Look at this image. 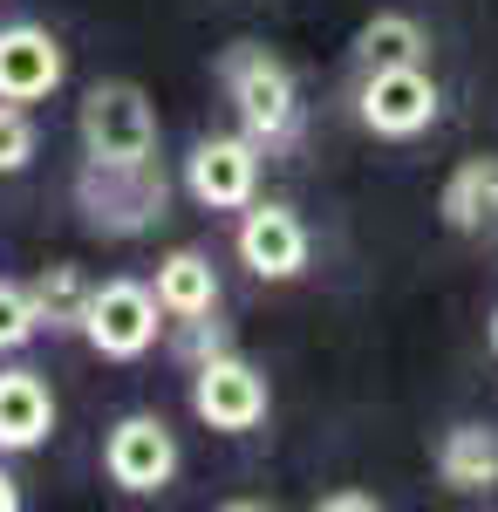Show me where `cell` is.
Masks as SVG:
<instances>
[{"label": "cell", "mask_w": 498, "mask_h": 512, "mask_svg": "<svg viewBox=\"0 0 498 512\" xmlns=\"http://www.w3.org/2000/svg\"><path fill=\"white\" fill-rule=\"evenodd\" d=\"M485 335H492V355H498V308H492V321H485Z\"/></svg>", "instance_id": "7402d4cb"}, {"label": "cell", "mask_w": 498, "mask_h": 512, "mask_svg": "<svg viewBox=\"0 0 498 512\" xmlns=\"http://www.w3.org/2000/svg\"><path fill=\"white\" fill-rule=\"evenodd\" d=\"M260 164H267V151L246 130H205L185 158V192L205 212H246L260 198Z\"/></svg>", "instance_id": "52a82bcc"}, {"label": "cell", "mask_w": 498, "mask_h": 512, "mask_svg": "<svg viewBox=\"0 0 498 512\" xmlns=\"http://www.w3.org/2000/svg\"><path fill=\"white\" fill-rule=\"evenodd\" d=\"M55 437V390L41 369H0V451H41Z\"/></svg>", "instance_id": "8fae6325"}, {"label": "cell", "mask_w": 498, "mask_h": 512, "mask_svg": "<svg viewBox=\"0 0 498 512\" xmlns=\"http://www.w3.org/2000/svg\"><path fill=\"white\" fill-rule=\"evenodd\" d=\"M62 82H69V55L41 21L0 28V96L7 103H48Z\"/></svg>", "instance_id": "30bf717a"}, {"label": "cell", "mask_w": 498, "mask_h": 512, "mask_svg": "<svg viewBox=\"0 0 498 512\" xmlns=\"http://www.w3.org/2000/svg\"><path fill=\"white\" fill-rule=\"evenodd\" d=\"M232 253H239V267L253 280H301L307 260H314V233H307V219L287 198H253L239 212Z\"/></svg>", "instance_id": "9c48e42d"}, {"label": "cell", "mask_w": 498, "mask_h": 512, "mask_svg": "<svg viewBox=\"0 0 498 512\" xmlns=\"http://www.w3.org/2000/svg\"><path fill=\"white\" fill-rule=\"evenodd\" d=\"M89 294H96V280L82 274L76 260H55V267H41V274H35V308H41V328H48V335H82Z\"/></svg>", "instance_id": "2e32d148"}, {"label": "cell", "mask_w": 498, "mask_h": 512, "mask_svg": "<svg viewBox=\"0 0 498 512\" xmlns=\"http://www.w3.org/2000/svg\"><path fill=\"white\" fill-rule=\"evenodd\" d=\"M178 465H185L178 431H171L157 410H130V417H116L110 437H103V478H110L116 492H130V499L164 492V485L178 478Z\"/></svg>", "instance_id": "5b68a950"}, {"label": "cell", "mask_w": 498, "mask_h": 512, "mask_svg": "<svg viewBox=\"0 0 498 512\" xmlns=\"http://www.w3.org/2000/svg\"><path fill=\"white\" fill-rule=\"evenodd\" d=\"M376 506H383L376 492H328L321 499V512H376Z\"/></svg>", "instance_id": "ffe728a7"}, {"label": "cell", "mask_w": 498, "mask_h": 512, "mask_svg": "<svg viewBox=\"0 0 498 512\" xmlns=\"http://www.w3.org/2000/svg\"><path fill=\"white\" fill-rule=\"evenodd\" d=\"M410 62H430V28L403 7H383L355 28V69H410Z\"/></svg>", "instance_id": "5bb4252c"}, {"label": "cell", "mask_w": 498, "mask_h": 512, "mask_svg": "<svg viewBox=\"0 0 498 512\" xmlns=\"http://www.w3.org/2000/svg\"><path fill=\"white\" fill-rule=\"evenodd\" d=\"M41 335V308H35V287H21V280H0V355L28 349Z\"/></svg>", "instance_id": "e0dca14e"}, {"label": "cell", "mask_w": 498, "mask_h": 512, "mask_svg": "<svg viewBox=\"0 0 498 512\" xmlns=\"http://www.w3.org/2000/svg\"><path fill=\"white\" fill-rule=\"evenodd\" d=\"M219 82H226V103L239 117V130L260 151H294L301 144V82H294V69L273 48L232 41L219 55Z\"/></svg>", "instance_id": "6da1fadb"}, {"label": "cell", "mask_w": 498, "mask_h": 512, "mask_svg": "<svg viewBox=\"0 0 498 512\" xmlns=\"http://www.w3.org/2000/svg\"><path fill=\"white\" fill-rule=\"evenodd\" d=\"M0 512H21V485H14L7 465H0Z\"/></svg>", "instance_id": "44dd1931"}, {"label": "cell", "mask_w": 498, "mask_h": 512, "mask_svg": "<svg viewBox=\"0 0 498 512\" xmlns=\"http://www.w3.org/2000/svg\"><path fill=\"white\" fill-rule=\"evenodd\" d=\"M437 219L451 233H492L498 226V158H458L444 192H437Z\"/></svg>", "instance_id": "4fadbf2b"}, {"label": "cell", "mask_w": 498, "mask_h": 512, "mask_svg": "<svg viewBox=\"0 0 498 512\" xmlns=\"http://www.w3.org/2000/svg\"><path fill=\"white\" fill-rule=\"evenodd\" d=\"M437 110H444V96H437V76L423 62H410V69H362V82H355V123L369 137H383V144L423 137L437 123Z\"/></svg>", "instance_id": "277c9868"}, {"label": "cell", "mask_w": 498, "mask_h": 512, "mask_svg": "<svg viewBox=\"0 0 498 512\" xmlns=\"http://www.w3.org/2000/svg\"><path fill=\"white\" fill-rule=\"evenodd\" d=\"M267 376L246 362V355H232L219 349L212 362H198L192 369V417L205 424V431H219V437H246V431H260L267 424Z\"/></svg>", "instance_id": "ba28073f"}, {"label": "cell", "mask_w": 498, "mask_h": 512, "mask_svg": "<svg viewBox=\"0 0 498 512\" xmlns=\"http://www.w3.org/2000/svg\"><path fill=\"white\" fill-rule=\"evenodd\" d=\"M219 349H232V342H226V321H219V315L178 321V355H185L192 369H198V362H212V355H219Z\"/></svg>", "instance_id": "d6986e66"}, {"label": "cell", "mask_w": 498, "mask_h": 512, "mask_svg": "<svg viewBox=\"0 0 498 512\" xmlns=\"http://www.w3.org/2000/svg\"><path fill=\"white\" fill-rule=\"evenodd\" d=\"M164 205H171V178L157 171V158H144V164H89L82 158L76 212H82L89 233L137 239V233H151L157 219H164Z\"/></svg>", "instance_id": "7a4b0ae2"}, {"label": "cell", "mask_w": 498, "mask_h": 512, "mask_svg": "<svg viewBox=\"0 0 498 512\" xmlns=\"http://www.w3.org/2000/svg\"><path fill=\"white\" fill-rule=\"evenodd\" d=\"M437 478L451 492H492L498 485V431L492 424H451L437 437Z\"/></svg>", "instance_id": "9a60e30c"}, {"label": "cell", "mask_w": 498, "mask_h": 512, "mask_svg": "<svg viewBox=\"0 0 498 512\" xmlns=\"http://www.w3.org/2000/svg\"><path fill=\"white\" fill-rule=\"evenodd\" d=\"M41 151V130L28 117V103H7L0 96V178H14V171H28Z\"/></svg>", "instance_id": "ac0fdd59"}, {"label": "cell", "mask_w": 498, "mask_h": 512, "mask_svg": "<svg viewBox=\"0 0 498 512\" xmlns=\"http://www.w3.org/2000/svg\"><path fill=\"white\" fill-rule=\"evenodd\" d=\"M157 308L164 321H198V315H219V267H212V253H198V246H178V253H164L157 260Z\"/></svg>", "instance_id": "7c38bea8"}, {"label": "cell", "mask_w": 498, "mask_h": 512, "mask_svg": "<svg viewBox=\"0 0 498 512\" xmlns=\"http://www.w3.org/2000/svg\"><path fill=\"white\" fill-rule=\"evenodd\" d=\"M76 137L89 164H144L157 158V110L137 82H89L76 103Z\"/></svg>", "instance_id": "3957f363"}, {"label": "cell", "mask_w": 498, "mask_h": 512, "mask_svg": "<svg viewBox=\"0 0 498 512\" xmlns=\"http://www.w3.org/2000/svg\"><path fill=\"white\" fill-rule=\"evenodd\" d=\"M157 287L151 280L116 274L89 294V315H82V342L103 355V362H137L157 349Z\"/></svg>", "instance_id": "8992f818"}]
</instances>
